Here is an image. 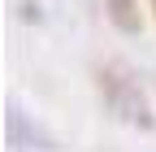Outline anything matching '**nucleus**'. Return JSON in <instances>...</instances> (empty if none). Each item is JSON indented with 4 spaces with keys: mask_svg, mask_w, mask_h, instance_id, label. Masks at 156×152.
<instances>
[{
    "mask_svg": "<svg viewBox=\"0 0 156 152\" xmlns=\"http://www.w3.org/2000/svg\"><path fill=\"white\" fill-rule=\"evenodd\" d=\"M100 91H104V104H108V113L117 122L139 126V130H152L156 126V113H152L147 91L139 87V78H130L122 65H104L100 70Z\"/></svg>",
    "mask_w": 156,
    "mask_h": 152,
    "instance_id": "obj_1",
    "label": "nucleus"
},
{
    "mask_svg": "<svg viewBox=\"0 0 156 152\" xmlns=\"http://www.w3.org/2000/svg\"><path fill=\"white\" fill-rule=\"evenodd\" d=\"M9 139H13V148H26V143H39V148H52V139L44 135L39 126H26V118H22V109H9Z\"/></svg>",
    "mask_w": 156,
    "mask_h": 152,
    "instance_id": "obj_2",
    "label": "nucleus"
},
{
    "mask_svg": "<svg viewBox=\"0 0 156 152\" xmlns=\"http://www.w3.org/2000/svg\"><path fill=\"white\" fill-rule=\"evenodd\" d=\"M108 17L122 31H139V13H134V0H108Z\"/></svg>",
    "mask_w": 156,
    "mask_h": 152,
    "instance_id": "obj_3",
    "label": "nucleus"
},
{
    "mask_svg": "<svg viewBox=\"0 0 156 152\" xmlns=\"http://www.w3.org/2000/svg\"><path fill=\"white\" fill-rule=\"evenodd\" d=\"M152 17H156V0H152Z\"/></svg>",
    "mask_w": 156,
    "mask_h": 152,
    "instance_id": "obj_4",
    "label": "nucleus"
}]
</instances>
